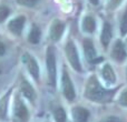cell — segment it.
Returning a JSON list of instances; mask_svg holds the SVG:
<instances>
[{
	"instance_id": "1",
	"label": "cell",
	"mask_w": 127,
	"mask_h": 122,
	"mask_svg": "<svg viewBox=\"0 0 127 122\" xmlns=\"http://www.w3.org/2000/svg\"><path fill=\"white\" fill-rule=\"evenodd\" d=\"M115 90H107L99 83L98 79L92 76L87 81L85 88V97L90 101L98 103H105L112 101Z\"/></svg>"
},
{
	"instance_id": "2",
	"label": "cell",
	"mask_w": 127,
	"mask_h": 122,
	"mask_svg": "<svg viewBox=\"0 0 127 122\" xmlns=\"http://www.w3.org/2000/svg\"><path fill=\"white\" fill-rule=\"evenodd\" d=\"M30 118L31 113L27 102L19 92H16L11 105V122H29Z\"/></svg>"
},
{
	"instance_id": "3",
	"label": "cell",
	"mask_w": 127,
	"mask_h": 122,
	"mask_svg": "<svg viewBox=\"0 0 127 122\" xmlns=\"http://www.w3.org/2000/svg\"><path fill=\"white\" fill-rule=\"evenodd\" d=\"M46 68L49 84L56 87L57 84V60H56L55 49L51 46L47 47L46 50Z\"/></svg>"
},
{
	"instance_id": "4",
	"label": "cell",
	"mask_w": 127,
	"mask_h": 122,
	"mask_svg": "<svg viewBox=\"0 0 127 122\" xmlns=\"http://www.w3.org/2000/svg\"><path fill=\"white\" fill-rule=\"evenodd\" d=\"M18 92L20 93V96L25 99L26 102H29L31 104H35L36 100H37V91H36L35 87L31 84V82L28 79L22 77L20 79L19 83V90Z\"/></svg>"
},
{
	"instance_id": "5",
	"label": "cell",
	"mask_w": 127,
	"mask_h": 122,
	"mask_svg": "<svg viewBox=\"0 0 127 122\" xmlns=\"http://www.w3.org/2000/svg\"><path fill=\"white\" fill-rule=\"evenodd\" d=\"M22 62H24L25 67H26L27 71H28L29 76L36 81L39 82L40 80V67L38 64V61L31 55L30 52H25L22 55Z\"/></svg>"
},
{
	"instance_id": "6",
	"label": "cell",
	"mask_w": 127,
	"mask_h": 122,
	"mask_svg": "<svg viewBox=\"0 0 127 122\" xmlns=\"http://www.w3.org/2000/svg\"><path fill=\"white\" fill-rule=\"evenodd\" d=\"M65 53L69 64L72 67L75 71L81 72V64H80V59L78 56V51H77L76 44L72 40H68L67 43L65 46Z\"/></svg>"
},
{
	"instance_id": "7",
	"label": "cell",
	"mask_w": 127,
	"mask_h": 122,
	"mask_svg": "<svg viewBox=\"0 0 127 122\" xmlns=\"http://www.w3.org/2000/svg\"><path fill=\"white\" fill-rule=\"evenodd\" d=\"M60 88H62L63 96L68 100L69 102L75 100L76 98V91H75L74 83L71 81V78L69 77L67 70L64 68L63 73H62V81H60Z\"/></svg>"
},
{
	"instance_id": "8",
	"label": "cell",
	"mask_w": 127,
	"mask_h": 122,
	"mask_svg": "<svg viewBox=\"0 0 127 122\" xmlns=\"http://www.w3.org/2000/svg\"><path fill=\"white\" fill-rule=\"evenodd\" d=\"M13 89L10 88L0 97V122H7L9 120V107Z\"/></svg>"
},
{
	"instance_id": "9",
	"label": "cell",
	"mask_w": 127,
	"mask_h": 122,
	"mask_svg": "<svg viewBox=\"0 0 127 122\" xmlns=\"http://www.w3.org/2000/svg\"><path fill=\"white\" fill-rule=\"evenodd\" d=\"M26 23V17L25 16H17V17L12 18L7 24V28L12 35L20 37L24 31V27Z\"/></svg>"
},
{
	"instance_id": "10",
	"label": "cell",
	"mask_w": 127,
	"mask_h": 122,
	"mask_svg": "<svg viewBox=\"0 0 127 122\" xmlns=\"http://www.w3.org/2000/svg\"><path fill=\"white\" fill-rule=\"evenodd\" d=\"M64 31H65V23L59 19H55L49 27V37L54 42H57L62 39Z\"/></svg>"
},
{
	"instance_id": "11",
	"label": "cell",
	"mask_w": 127,
	"mask_h": 122,
	"mask_svg": "<svg viewBox=\"0 0 127 122\" xmlns=\"http://www.w3.org/2000/svg\"><path fill=\"white\" fill-rule=\"evenodd\" d=\"M89 111L84 107H74L71 109V118L72 122H87L89 119Z\"/></svg>"
},
{
	"instance_id": "12",
	"label": "cell",
	"mask_w": 127,
	"mask_h": 122,
	"mask_svg": "<svg viewBox=\"0 0 127 122\" xmlns=\"http://www.w3.org/2000/svg\"><path fill=\"white\" fill-rule=\"evenodd\" d=\"M112 56L117 62H123L126 59V57H127L126 49L121 40H117L115 42L114 47H113V50H112Z\"/></svg>"
},
{
	"instance_id": "13",
	"label": "cell",
	"mask_w": 127,
	"mask_h": 122,
	"mask_svg": "<svg viewBox=\"0 0 127 122\" xmlns=\"http://www.w3.org/2000/svg\"><path fill=\"white\" fill-rule=\"evenodd\" d=\"M83 47H84V52H85L86 59L89 61V62H96L97 52H96V49H95V46L92 40L85 39L83 42Z\"/></svg>"
},
{
	"instance_id": "14",
	"label": "cell",
	"mask_w": 127,
	"mask_h": 122,
	"mask_svg": "<svg viewBox=\"0 0 127 122\" xmlns=\"http://www.w3.org/2000/svg\"><path fill=\"white\" fill-rule=\"evenodd\" d=\"M112 36H113L112 26H110L108 22H105V23H104V27H103L101 35H100V41L105 48H107L108 44H109L110 39H112Z\"/></svg>"
},
{
	"instance_id": "15",
	"label": "cell",
	"mask_w": 127,
	"mask_h": 122,
	"mask_svg": "<svg viewBox=\"0 0 127 122\" xmlns=\"http://www.w3.org/2000/svg\"><path fill=\"white\" fill-rule=\"evenodd\" d=\"M101 76H103L104 80L107 83H114L116 81V76H115L114 69L108 63H106L103 67V69H101Z\"/></svg>"
},
{
	"instance_id": "16",
	"label": "cell",
	"mask_w": 127,
	"mask_h": 122,
	"mask_svg": "<svg viewBox=\"0 0 127 122\" xmlns=\"http://www.w3.org/2000/svg\"><path fill=\"white\" fill-rule=\"evenodd\" d=\"M40 38H41V31H40L39 27L33 24L28 33V41L32 44H37L40 41Z\"/></svg>"
},
{
	"instance_id": "17",
	"label": "cell",
	"mask_w": 127,
	"mask_h": 122,
	"mask_svg": "<svg viewBox=\"0 0 127 122\" xmlns=\"http://www.w3.org/2000/svg\"><path fill=\"white\" fill-rule=\"evenodd\" d=\"M83 30L87 33H93L96 29V22H95V19L92 17V16H86L83 19Z\"/></svg>"
},
{
	"instance_id": "18",
	"label": "cell",
	"mask_w": 127,
	"mask_h": 122,
	"mask_svg": "<svg viewBox=\"0 0 127 122\" xmlns=\"http://www.w3.org/2000/svg\"><path fill=\"white\" fill-rule=\"evenodd\" d=\"M53 117L55 122H67V113L62 105L54 107L53 109Z\"/></svg>"
},
{
	"instance_id": "19",
	"label": "cell",
	"mask_w": 127,
	"mask_h": 122,
	"mask_svg": "<svg viewBox=\"0 0 127 122\" xmlns=\"http://www.w3.org/2000/svg\"><path fill=\"white\" fill-rule=\"evenodd\" d=\"M9 16H10V8L7 4H0V23H2Z\"/></svg>"
},
{
	"instance_id": "20",
	"label": "cell",
	"mask_w": 127,
	"mask_h": 122,
	"mask_svg": "<svg viewBox=\"0 0 127 122\" xmlns=\"http://www.w3.org/2000/svg\"><path fill=\"white\" fill-rule=\"evenodd\" d=\"M39 1L40 0H17V3L20 4V6L28 7V8H32V7L37 6Z\"/></svg>"
},
{
	"instance_id": "21",
	"label": "cell",
	"mask_w": 127,
	"mask_h": 122,
	"mask_svg": "<svg viewBox=\"0 0 127 122\" xmlns=\"http://www.w3.org/2000/svg\"><path fill=\"white\" fill-rule=\"evenodd\" d=\"M121 32L123 36H125L127 33V9L125 13L123 15V18H122V21H121Z\"/></svg>"
},
{
	"instance_id": "22",
	"label": "cell",
	"mask_w": 127,
	"mask_h": 122,
	"mask_svg": "<svg viewBox=\"0 0 127 122\" xmlns=\"http://www.w3.org/2000/svg\"><path fill=\"white\" fill-rule=\"evenodd\" d=\"M123 2V0H108L107 1V8L108 10H115L119 4Z\"/></svg>"
},
{
	"instance_id": "23",
	"label": "cell",
	"mask_w": 127,
	"mask_h": 122,
	"mask_svg": "<svg viewBox=\"0 0 127 122\" xmlns=\"http://www.w3.org/2000/svg\"><path fill=\"white\" fill-rule=\"evenodd\" d=\"M99 122H124L123 120H122L121 118H118V117H106V118H104L103 120H100Z\"/></svg>"
},
{
	"instance_id": "24",
	"label": "cell",
	"mask_w": 127,
	"mask_h": 122,
	"mask_svg": "<svg viewBox=\"0 0 127 122\" xmlns=\"http://www.w3.org/2000/svg\"><path fill=\"white\" fill-rule=\"evenodd\" d=\"M119 103L127 107V90H125V91L121 94V97H119Z\"/></svg>"
},
{
	"instance_id": "25",
	"label": "cell",
	"mask_w": 127,
	"mask_h": 122,
	"mask_svg": "<svg viewBox=\"0 0 127 122\" xmlns=\"http://www.w3.org/2000/svg\"><path fill=\"white\" fill-rule=\"evenodd\" d=\"M6 51H7L6 44H4L3 42L0 41V57H3V56L6 55Z\"/></svg>"
},
{
	"instance_id": "26",
	"label": "cell",
	"mask_w": 127,
	"mask_h": 122,
	"mask_svg": "<svg viewBox=\"0 0 127 122\" xmlns=\"http://www.w3.org/2000/svg\"><path fill=\"white\" fill-rule=\"evenodd\" d=\"M89 1H90V3H92V4L97 6V4H98V2H99V0H89Z\"/></svg>"
}]
</instances>
